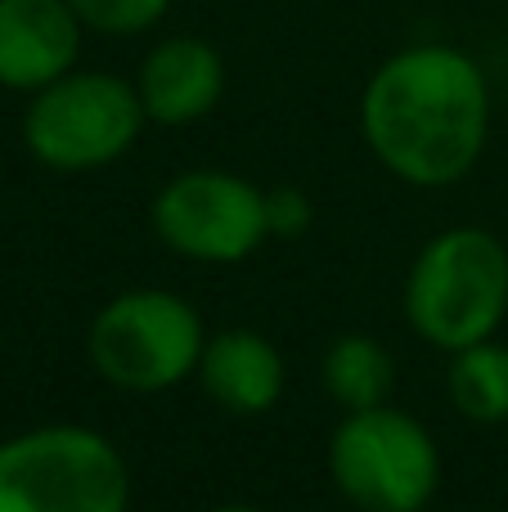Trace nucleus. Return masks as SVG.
<instances>
[{"label":"nucleus","mask_w":508,"mask_h":512,"mask_svg":"<svg viewBox=\"0 0 508 512\" xmlns=\"http://www.w3.org/2000/svg\"><path fill=\"white\" fill-rule=\"evenodd\" d=\"M131 81L153 126H194L221 104L225 59L207 36H167L144 54Z\"/></svg>","instance_id":"nucleus-9"},{"label":"nucleus","mask_w":508,"mask_h":512,"mask_svg":"<svg viewBox=\"0 0 508 512\" xmlns=\"http://www.w3.org/2000/svg\"><path fill=\"white\" fill-rule=\"evenodd\" d=\"M144 104L135 81L99 68H72L27 95L23 149L59 176L104 171L135 149L144 131Z\"/></svg>","instance_id":"nucleus-5"},{"label":"nucleus","mask_w":508,"mask_h":512,"mask_svg":"<svg viewBox=\"0 0 508 512\" xmlns=\"http://www.w3.org/2000/svg\"><path fill=\"white\" fill-rule=\"evenodd\" d=\"M207 512H266V508H257V504H216Z\"/></svg>","instance_id":"nucleus-15"},{"label":"nucleus","mask_w":508,"mask_h":512,"mask_svg":"<svg viewBox=\"0 0 508 512\" xmlns=\"http://www.w3.org/2000/svg\"><path fill=\"white\" fill-rule=\"evenodd\" d=\"M315 225V203L306 189L297 185H275L266 189V230L270 239H302L306 230Z\"/></svg>","instance_id":"nucleus-14"},{"label":"nucleus","mask_w":508,"mask_h":512,"mask_svg":"<svg viewBox=\"0 0 508 512\" xmlns=\"http://www.w3.org/2000/svg\"><path fill=\"white\" fill-rule=\"evenodd\" d=\"M450 405L459 418L477 427H500L508 423V346L486 337L464 351L450 355L446 373Z\"/></svg>","instance_id":"nucleus-12"},{"label":"nucleus","mask_w":508,"mask_h":512,"mask_svg":"<svg viewBox=\"0 0 508 512\" xmlns=\"http://www.w3.org/2000/svg\"><path fill=\"white\" fill-rule=\"evenodd\" d=\"M207 346L203 315L171 288H126L86 328L90 369L126 396H162L198 373Z\"/></svg>","instance_id":"nucleus-4"},{"label":"nucleus","mask_w":508,"mask_h":512,"mask_svg":"<svg viewBox=\"0 0 508 512\" xmlns=\"http://www.w3.org/2000/svg\"><path fill=\"white\" fill-rule=\"evenodd\" d=\"M149 221L162 248L198 265H239L261 243H270L266 189L216 167L171 176L153 194Z\"/></svg>","instance_id":"nucleus-7"},{"label":"nucleus","mask_w":508,"mask_h":512,"mask_svg":"<svg viewBox=\"0 0 508 512\" xmlns=\"http://www.w3.org/2000/svg\"><path fill=\"white\" fill-rule=\"evenodd\" d=\"M360 135L387 176L414 189L459 185L491 135V81L459 45H405L360 90Z\"/></svg>","instance_id":"nucleus-1"},{"label":"nucleus","mask_w":508,"mask_h":512,"mask_svg":"<svg viewBox=\"0 0 508 512\" xmlns=\"http://www.w3.org/2000/svg\"><path fill=\"white\" fill-rule=\"evenodd\" d=\"M86 23L68 0H0V86L36 95L77 68Z\"/></svg>","instance_id":"nucleus-8"},{"label":"nucleus","mask_w":508,"mask_h":512,"mask_svg":"<svg viewBox=\"0 0 508 512\" xmlns=\"http://www.w3.org/2000/svg\"><path fill=\"white\" fill-rule=\"evenodd\" d=\"M198 387L216 409L234 418H261L284 396V355L257 328H221L207 333V346L198 355Z\"/></svg>","instance_id":"nucleus-10"},{"label":"nucleus","mask_w":508,"mask_h":512,"mask_svg":"<svg viewBox=\"0 0 508 512\" xmlns=\"http://www.w3.org/2000/svg\"><path fill=\"white\" fill-rule=\"evenodd\" d=\"M405 319L428 346L455 355L500 333L508 315V248L482 225L432 234L405 274Z\"/></svg>","instance_id":"nucleus-2"},{"label":"nucleus","mask_w":508,"mask_h":512,"mask_svg":"<svg viewBox=\"0 0 508 512\" xmlns=\"http://www.w3.org/2000/svg\"><path fill=\"white\" fill-rule=\"evenodd\" d=\"M329 477L356 512H423L441 486L437 436L396 405L342 414L329 436Z\"/></svg>","instance_id":"nucleus-6"},{"label":"nucleus","mask_w":508,"mask_h":512,"mask_svg":"<svg viewBox=\"0 0 508 512\" xmlns=\"http://www.w3.org/2000/svg\"><path fill=\"white\" fill-rule=\"evenodd\" d=\"M320 382L329 391V400L342 414L374 405H392L396 391V360L378 337L369 333H342L338 342L324 351L320 360Z\"/></svg>","instance_id":"nucleus-11"},{"label":"nucleus","mask_w":508,"mask_h":512,"mask_svg":"<svg viewBox=\"0 0 508 512\" xmlns=\"http://www.w3.org/2000/svg\"><path fill=\"white\" fill-rule=\"evenodd\" d=\"M0 512H131V468L95 427H27L0 441Z\"/></svg>","instance_id":"nucleus-3"},{"label":"nucleus","mask_w":508,"mask_h":512,"mask_svg":"<svg viewBox=\"0 0 508 512\" xmlns=\"http://www.w3.org/2000/svg\"><path fill=\"white\" fill-rule=\"evenodd\" d=\"M86 32L99 36H140L167 18L171 0H68Z\"/></svg>","instance_id":"nucleus-13"}]
</instances>
